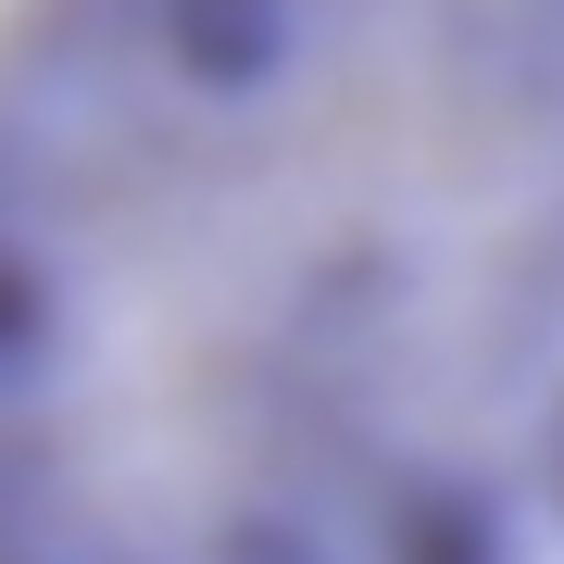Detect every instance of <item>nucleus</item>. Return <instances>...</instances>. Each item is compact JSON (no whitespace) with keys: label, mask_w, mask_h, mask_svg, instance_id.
<instances>
[{"label":"nucleus","mask_w":564,"mask_h":564,"mask_svg":"<svg viewBox=\"0 0 564 564\" xmlns=\"http://www.w3.org/2000/svg\"><path fill=\"white\" fill-rule=\"evenodd\" d=\"M0 564H564V0H0Z\"/></svg>","instance_id":"obj_1"}]
</instances>
